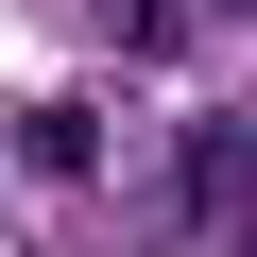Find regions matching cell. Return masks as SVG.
<instances>
[{
	"mask_svg": "<svg viewBox=\"0 0 257 257\" xmlns=\"http://www.w3.org/2000/svg\"><path fill=\"white\" fill-rule=\"evenodd\" d=\"M240 206V120H189V223Z\"/></svg>",
	"mask_w": 257,
	"mask_h": 257,
	"instance_id": "obj_1",
	"label": "cell"
},
{
	"mask_svg": "<svg viewBox=\"0 0 257 257\" xmlns=\"http://www.w3.org/2000/svg\"><path fill=\"white\" fill-rule=\"evenodd\" d=\"M103 18H120V52H172V35H189V0H103Z\"/></svg>",
	"mask_w": 257,
	"mask_h": 257,
	"instance_id": "obj_2",
	"label": "cell"
}]
</instances>
